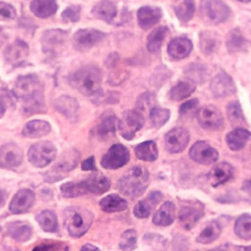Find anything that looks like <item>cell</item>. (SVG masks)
<instances>
[{"instance_id":"14","label":"cell","mask_w":251,"mask_h":251,"mask_svg":"<svg viewBox=\"0 0 251 251\" xmlns=\"http://www.w3.org/2000/svg\"><path fill=\"white\" fill-rule=\"evenodd\" d=\"M210 89L216 97H225L236 91L232 78L225 72H221L212 79Z\"/></svg>"},{"instance_id":"39","label":"cell","mask_w":251,"mask_h":251,"mask_svg":"<svg viewBox=\"0 0 251 251\" xmlns=\"http://www.w3.org/2000/svg\"><path fill=\"white\" fill-rule=\"evenodd\" d=\"M170 111L165 108L152 107L149 112V118L154 127L159 128L163 126L170 119Z\"/></svg>"},{"instance_id":"13","label":"cell","mask_w":251,"mask_h":251,"mask_svg":"<svg viewBox=\"0 0 251 251\" xmlns=\"http://www.w3.org/2000/svg\"><path fill=\"white\" fill-rule=\"evenodd\" d=\"M23 151L15 143H7L0 147V167L12 169L19 166L23 161Z\"/></svg>"},{"instance_id":"30","label":"cell","mask_w":251,"mask_h":251,"mask_svg":"<svg viewBox=\"0 0 251 251\" xmlns=\"http://www.w3.org/2000/svg\"><path fill=\"white\" fill-rule=\"evenodd\" d=\"M100 207L104 212H121L127 208V202L117 194H110L100 200Z\"/></svg>"},{"instance_id":"32","label":"cell","mask_w":251,"mask_h":251,"mask_svg":"<svg viewBox=\"0 0 251 251\" xmlns=\"http://www.w3.org/2000/svg\"><path fill=\"white\" fill-rule=\"evenodd\" d=\"M8 234L17 241H26L31 236V227L22 222H15L8 225Z\"/></svg>"},{"instance_id":"49","label":"cell","mask_w":251,"mask_h":251,"mask_svg":"<svg viewBox=\"0 0 251 251\" xmlns=\"http://www.w3.org/2000/svg\"><path fill=\"white\" fill-rule=\"evenodd\" d=\"M16 17V10L8 3L0 2V20L7 21L12 20Z\"/></svg>"},{"instance_id":"18","label":"cell","mask_w":251,"mask_h":251,"mask_svg":"<svg viewBox=\"0 0 251 251\" xmlns=\"http://www.w3.org/2000/svg\"><path fill=\"white\" fill-rule=\"evenodd\" d=\"M163 195L159 191L151 192L145 199L139 201L133 209V215L138 219L147 218L150 216L154 208L162 200Z\"/></svg>"},{"instance_id":"48","label":"cell","mask_w":251,"mask_h":251,"mask_svg":"<svg viewBox=\"0 0 251 251\" xmlns=\"http://www.w3.org/2000/svg\"><path fill=\"white\" fill-rule=\"evenodd\" d=\"M155 102V97L152 93H143L141 96H139L137 103H136V107L139 112H143L145 109H147L149 106L153 105Z\"/></svg>"},{"instance_id":"43","label":"cell","mask_w":251,"mask_h":251,"mask_svg":"<svg viewBox=\"0 0 251 251\" xmlns=\"http://www.w3.org/2000/svg\"><path fill=\"white\" fill-rule=\"evenodd\" d=\"M119 120L116 116H108L102 120L97 126V133L100 136H106L110 133H114L118 127Z\"/></svg>"},{"instance_id":"50","label":"cell","mask_w":251,"mask_h":251,"mask_svg":"<svg viewBox=\"0 0 251 251\" xmlns=\"http://www.w3.org/2000/svg\"><path fill=\"white\" fill-rule=\"evenodd\" d=\"M198 105V100L197 99H192L190 101H187L185 103H183L180 108H179V113L181 115H184V114H187L188 112L194 110Z\"/></svg>"},{"instance_id":"40","label":"cell","mask_w":251,"mask_h":251,"mask_svg":"<svg viewBox=\"0 0 251 251\" xmlns=\"http://www.w3.org/2000/svg\"><path fill=\"white\" fill-rule=\"evenodd\" d=\"M226 113H227V117L230 121V123L234 126H239L242 125H245V119H244V115L242 113L240 104L237 101L231 102L227 105L226 108Z\"/></svg>"},{"instance_id":"15","label":"cell","mask_w":251,"mask_h":251,"mask_svg":"<svg viewBox=\"0 0 251 251\" xmlns=\"http://www.w3.org/2000/svg\"><path fill=\"white\" fill-rule=\"evenodd\" d=\"M233 173L234 169L230 164L222 162L213 167L208 175V178L211 185L213 187H217L229 180L233 176Z\"/></svg>"},{"instance_id":"10","label":"cell","mask_w":251,"mask_h":251,"mask_svg":"<svg viewBox=\"0 0 251 251\" xmlns=\"http://www.w3.org/2000/svg\"><path fill=\"white\" fill-rule=\"evenodd\" d=\"M189 141V132L184 127H174L165 134V148L168 152L176 154L182 152Z\"/></svg>"},{"instance_id":"4","label":"cell","mask_w":251,"mask_h":251,"mask_svg":"<svg viewBox=\"0 0 251 251\" xmlns=\"http://www.w3.org/2000/svg\"><path fill=\"white\" fill-rule=\"evenodd\" d=\"M65 226L74 237H80L90 227L93 215L82 207H70L65 210Z\"/></svg>"},{"instance_id":"8","label":"cell","mask_w":251,"mask_h":251,"mask_svg":"<svg viewBox=\"0 0 251 251\" xmlns=\"http://www.w3.org/2000/svg\"><path fill=\"white\" fill-rule=\"evenodd\" d=\"M129 151L123 144L117 143L110 147L101 159V166L104 169L116 170L125 166L129 161Z\"/></svg>"},{"instance_id":"12","label":"cell","mask_w":251,"mask_h":251,"mask_svg":"<svg viewBox=\"0 0 251 251\" xmlns=\"http://www.w3.org/2000/svg\"><path fill=\"white\" fill-rule=\"evenodd\" d=\"M106 34L93 28L77 30L73 37L74 47L78 51H85L100 42Z\"/></svg>"},{"instance_id":"23","label":"cell","mask_w":251,"mask_h":251,"mask_svg":"<svg viewBox=\"0 0 251 251\" xmlns=\"http://www.w3.org/2000/svg\"><path fill=\"white\" fill-rule=\"evenodd\" d=\"M251 137V132L243 127H236L235 129L229 131L226 136V141L227 146L233 150L237 151L242 149L249 138Z\"/></svg>"},{"instance_id":"34","label":"cell","mask_w":251,"mask_h":251,"mask_svg":"<svg viewBox=\"0 0 251 251\" xmlns=\"http://www.w3.org/2000/svg\"><path fill=\"white\" fill-rule=\"evenodd\" d=\"M169 33L166 26H160L154 29L147 37V49L150 53H157L160 51L161 46Z\"/></svg>"},{"instance_id":"2","label":"cell","mask_w":251,"mask_h":251,"mask_svg":"<svg viewBox=\"0 0 251 251\" xmlns=\"http://www.w3.org/2000/svg\"><path fill=\"white\" fill-rule=\"evenodd\" d=\"M149 184L148 170L141 166L131 168L118 182L119 190L130 198H135L144 193Z\"/></svg>"},{"instance_id":"7","label":"cell","mask_w":251,"mask_h":251,"mask_svg":"<svg viewBox=\"0 0 251 251\" xmlns=\"http://www.w3.org/2000/svg\"><path fill=\"white\" fill-rule=\"evenodd\" d=\"M144 125V116L138 110H128L119 121V130L121 135L126 139H132L135 133L141 129Z\"/></svg>"},{"instance_id":"57","label":"cell","mask_w":251,"mask_h":251,"mask_svg":"<svg viewBox=\"0 0 251 251\" xmlns=\"http://www.w3.org/2000/svg\"><path fill=\"white\" fill-rule=\"evenodd\" d=\"M1 30H2V28H1V27H0V33H1Z\"/></svg>"},{"instance_id":"11","label":"cell","mask_w":251,"mask_h":251,"mask_svg":"<svg viewBox=\"0 0 251 251\" xmlns=\"http://www.w3.org/2000/svg\"><path fill=\"white\" fill-rule=\"evenodd\" d=\"M189 156L196 163L202 165H210L218 160L219 153L208 142L199 140L191 146L189 150Z\"/></svg>"},{"instance_id":"9","label":"cell","mask_w":251,"mask_h":251,"mask_svg":"<svg viewBox=\"0 0 251 251\" xmlns=\"http://www.w3.org/2000/svg\"><path fill=\"white\" fill-rule=\"evenodd\" d=\"M197 120L200 126L209 130H219L224 126V117L221 111L213 105H205L197 112Z\"/></svg>"},{"instance_id":"55","label":"cell","mask_w":251,"mask_h":251,"mask_svg":"<svg viewBox=\"0 0 251 251\" xmlns=\"http://www.w3.org/2000/svg\"><path fill=\"white\" fill-rule=\"evenodd\" d=\"M81 249H82V250H98L97 247H95V246H93V245H90V244H86V245L82 246Z\"/></svg>"},{"instance_id":"46","label":"cell","mask_w":251,"mask_h":251,"mask_svg":"<svg viewBox=\"0 0 251 251\" xmlns=\"http://www.w3.org/2000/svg\"><path fill=\"white\" fill-rule=\"evenodd\" d=\"M137 242V233L134 229L126 230L120 239V248L123 250H132Z\"/></svg>"},{"instance_id":"6","label":"cell","mask_w":251,"mask_h":251,"mask_svg":"<svg viewBox=\"0 0 251 251\" xmlns=\"http://www.w3.org/2000/svg\"><path fill=\"white\" fill-rule=\"evenodd\" d=\"M56 147L50 141H40L33 144L27 153L29 162L35 167H45L56 157Z\"/></svg>"},{"instance_id":"47","label":"cell","mask_w":251,"mask_h":251,"mask_svg":"<svg viewBox=\"0 0 251 251\" xmlns=\"http://www.w3.org/2000/svg\"><path fill=\"white\" fill-rule=\"evenodd\" d=\"M80 16V6L73 5L68 7L63 13L62 18L65 22H77Z\"/></svg>"},{"instance_id":"38","label":"cell","mask_w":251,"mask_h":251,"mask_svg":"<svg viewBox=\"0 0 251 251\" xmlns=\"http://www.w3.org/2000/svg\"><path fill=\"white\" fill-rule=\"evenodd\" d=\"M195 8L192 0H183L175 8V13L181 23H187L193 17Z\"/></svg>"},{"instance_id":"52","label":"cell","mask_w":251,"mask_h":251,"mask_svg":"<svg viewBox=\"0 0 251 251\" xmlns=\"http://www.w3.org/2000/svg\"><path fill=\"white\" fill-rule=\"evenodd\" d=\"M7 102H12L11 99H10V96L9 95L1 94L0 95V118L4 115V113L6 111Z\"/></svg>"},{"instance_id":"20","label":"cell","mask_w":251,"mask_h":251,"mask_svg":"<svg viewBox=\"0 0 251 251\" xmlns=\"http://www.w3.org/2000/svg\"><path fill=\"white\" fill-rule=\"evenodd\" d=\"M28 47L26 43L22 40H16L10 46H8L4 52V56L7 62L17 66L22 64L27 57Z\"/></svg>"},{"instance_id":"56","label":"cell","mask_w":251,"mask_h":251,"mask_svg":"<svg viewBox=\"0 0 251 251\" xmlns=\"http://www.w3.org/2000/svg\"><path fill=\"white\" fill-rule=\"evenodd\" d=\"M236 1H239V2H243V3H247V2H250L251 0H236Z\"/></svg>"},{"instance_id":"28","label":"cell","mask_w":251,"mask_h":251,"mask_svg":"<svg viewBox=\"0 0 251 251\" xmlns=\"http://www.w3.org/2000/svg\"><path fill=\"white\" fill-rule=\"evenodd\" d=\"M92 14L97 19L103 20L107 23H112L117 15V8L112 1L103 0L93 7Z\"/></svg>"},{"instance_id":"5","label":"cell","mask_w":251,"mask_h":251,"mask_svg":"<svg viewBox=\"0 0 251 251\" xmlns=\"http://www.w3.org/2000/svg\"><path fill=\"white\" fill-rule=\"evenodd\" d=\"M200 13L207 23L220 24L228 18L229 10L222 0H201Z\"/></svg>"},{"instance_id":"31","label":"cell","mask_w":251,"mask_h":251,"mask_svg":"<svg viewBox=\"0 0 251 251\" xmlns=\"http://www.w3.org/2000/svg\"><path fill=\"white\" fill-rule=\"evenodd\" d=\"M222 232V226L217 221H212L206 225V226L202 229L199 235L196 237V241L201 244H208L220 236Z\"/></svg>"},{"instance_id":"42","label":"cell","mask_w":251,"mask_h":251,"mask_svg":"<svg viewBox=\"0 0 251 251\" xmlns=\"http://www.w3.org/2000/svg\"><path fill=\"white\" fill-rule=\"evenodd\" d=\"M245 43L246 41L239 30H230L226 38V47L230 53H234L241 50L245 46Z\"/></svg>"},{"instance_id":"24","label":"cell","mask_w":251,"mask_h":251,"mask_svg":"<svg viewBox=\"0 0 251 251\" xmlns=\"http://www.w3.org/2000/svg\"><path fill=\"white\" fill-rule=\"evenodd\" d=\"M84 182L87 188V192L94 194H102L108 191L111 186L109 178L99 173L92 174L86 179H84Z\"/></svg>"},{"instance_id":"3","label":"cell","mask_w":251,"mask_h":251,"mask_svg":"<svg viewBox=\"0 0 251 251\" xmlns=\"http://www.w3.org/2000/svg\"><path fill=\"white\" fill-rule=\"evenodd\" d=\"M101 81V71L95 66H85L70 76L71 85L86 96L96 94L100 90Z\"/></svg>"},{"instance_id":"44","label":"cell","mask_w":251,"mask_h":251,"mask_svg":"<svg viewBox=\"0 0 251 251\" xmlns=\"http://www.w3.org/2000/svg\"><path fill=\"white\" fill-rule=\"evenodd\" d=\"M219 44V40L213 33L203 32L200 35V48L203 53L211 54L213 53Z\"/></svg>"},{"instance_id":"35","label":"cell","mask_w":251,"mask_h":251,"mask_svg":"<svg viewBox=\"0 0 251 251\" xmlns=\"http://www.w3.org/2000/svg\"><path fill=\"white\" fill-rule=\"evenodd\" d=\"M195 90V84L192 81H179L170 91V97L174 101H180L188 97Z\"/></svg>"},{"instance_id":"26","label":"cell","mask_w":251,"mask_h":251,"mask_svg":"<svg viewBox=\"0 0 251 251\" xmlns=\"http://www.w3.org/2000/svg\"><path fill=\"white\" fill-rule=\"evenodd\" d=\"M51 126L49 123L41 120H33L26 123L23 128V135L29 138H37L49 133Z\"/></svg>"},{"instance_id":"17","label":"cell","mask_w":251,"mask_h":251,"mask_svg":"<svg viewBox=\"0 0 251 251\" xmlns=\"http://www.w3.org/2000/svg\"><path fill=\"white\" fill-rule=\"evenodd\" d=\"M67 39V32L60 29L46 30L42 35V46L45 52L55 53Z\"/></svg>"},{"instance_id":"58","label":"cell","mask_w":251,"mask_h":251,"mask_svg":"<svg viewBox=\"0 0 251 251\" xmlns=\"http://www.w3.org/2000/svg\"><path fill=\"white\" fill-rule=\"evenodd\" d=\"M0 231H1V228H0Z\"/></svg>"},{"instance_id":"45","label":"cell","mask_w":251,"mask_h":251,"mask_svg":"<svg viewBox=\"0 0 251 251\" xmlns=\"http://www.w3.org/2000/svg\"><path fill=\"white\" fill-rule=\"evenodd\" d=\"M185 75L190 81L194 83H202L206 77V70L201 65L193 64L187 67L185 70Z\"/></svg>"},{"instance_id":"25","label":"cell","mask_w":251,"mask_h":251,"mask_svg":"<svg viewBox=\"0 0 251 251\" xmlns=\"http://www.w3.org/2000/svg\"><path fill=\"white\" fill-rule=\"evenodd\" d=\"M176 207L171 201L165 202L153 216V224L159 226H167L175 220Z\"/></svg>"},{"instance_id":"37","label":"cell","mask_w":251,"mask_h":251,"mask_svg":"<svg viewBox=\"0 0 251 251\" xmlns=\"http://www.w3.org/2000/svg\"><path fill=\"white\" fill-rule=\"evenodd\" d=\"M61 193L64 197H77L87 192L84 180L79 182H66L61 186Z\"/></svg>"},{"instance_id":"33","label":"cell","mask_w":251,"mask_h":251,"mask_svg":"<svg viewBox=\"0 0 251 251\" xmlns=\"http://www.w3.org/2000/svg\"><path fill=\"white\" fill-rule=\"evenodd\" d=\"M55 108L67 118L72 119L76 117L78 104L76 103L75 99L70 96H62L56 100Z\"/></svg>"},{"instance_id":"51","label":"cell","mask_w":251,"mask_h":251,"mask_svg":"<svg viewBox=\"0 0 251 251\" xmlns=\"http://www.w3.org/2000/svg\"><path fill=\"white\" fill-rule=\"evenodd\" d=\"M81 169L83 171H96V167H95V161H94V157L91 156L88 159L84 160L81 164Z\"/></svg>"},{"instance_id":"22","label":"cell","mask_w":251,"mask_h":251,"mask_svg":"<svg viewBox=\"0 0 251 251\" xmlns=\"http://www.w3.org/2000/svg\"><path fill=\"white\" fill-rule=\"evenodd\" d=\"M192 50V42L186 37H176L170 41L168 53L174 59H183L187 57Z\"/></svg>"},{"instance_id":"53","label":"cell","mask_w":251,"mask_h":251,"mask_svg":"<svg viewBox=\"0 0 251 251\" xmlns=\"http://www.w3.org/2000/svg\"><path fill=\"white\" fill-rule=\"evenodd\" d=\"M242 190L246 193V195L249 198V201L251 202V178L246 179L242 185Z\"/></svg>"},{"instance_id":"41","label":"cell","mask_w":251,"mask_h":251,"mask_svg":"<svg viewBox=\"0 0 251 251\" xmlns=\"http://www.w3.org/2000/svg\"><path fill=\"white\" fill-rule=\"evenodd\" d=\"M36 220L43 230L53 232L57 229V218L51 211H43L37 217Z\"/></svg>"},{"instance_id":"27","label":"cell","mask_w":251,"mask_h":251,"mask_svg":"<svg viewBox=\"0 0 251 251\" xmlns=\"http://www.w3.org/2000/svg\"><path fill=\"white\" fill-rule=\"evenodd\" d=\"M58 5L56 0H32L30 3L31 12L38 18L45 19L54 15Z\"/></svg>"},{"instance_id":"21","label":"cell","mask_w":251,"mask_h":251,"mask_svg":"<svg viewBox=\"0 0 251 251\" xmlns=\"http://www.w3.org/2000/svg\"><path fill=\"white\" fill-rule=\"evenodd\" d=\"M162 17V12L157 7L144 6L137 11V22L141 28L148 29L156 25Z\"/></svg>"},{"instance_id":"54","label":"cell","mask_w":251,"mask_h":251,"mask_svg":"<svg viewBox=\"0 0 251 251\" xmlns=\"http://www.w3.org/2000/svg\"><path fill=\"white\" fill-rule=\"evenodd\" d=\"M5 201H6V192L0 189V208L4 205Z\"/></svg>"},{"instance_id":"16","label":"cell","mask_w":251,"mask_h":251,"mask_svg":"<svg viewBox=\"0 0 251 251\" xmlns=\"http://www.w3.org/2000/svg\"><path fill=\"white\" fill-rule=\"evenodd\" d=\"M202 205L182 206L178 212V221L180 226L185 229H190L203 216Z\"/></svg>"},{"instance_id":"29","label":"cell","mask_w":251,"mask_h":251,"mask_svg":"<svg viewBox=\"0 0 251 251\" xmlns=\"http://www.w3.org/2000/svg\"><path fill=\"white\" fill-rule=\"evenodd\" d=\"M134 153L137 159L146 162H153L158 158V148L153 140H147L139 143L135 149Z\"/></svg>"},{"instance_id":"1","label":"cell","mask_w":251,"mask_h":251,"mask_svg":"<svg viewBox=\"0 0 251 251\" xmlns=\"http://www.w3.org/2000/svg\"><path fill=\"white\" fill-rule=\"evenodd\" d=\"M14 94L19 98L26 100L25 111L29 113H37L43 106L42 86L39 79L33 75L20 76L14 86Z\"/></svg>"},{"instance_id":"36","label":"cell","mask_w":251,"mask_h":251,"mask_svg":"<svg viewBox=\"0 0 251 251\" xmlns=\"http://www.w3.org/2000/svg\"><path fill=\"white\" fill-rule=\"evenodd\" d=\"M234 232L244 240L251 239V216L248 214L241 215L235 222Z\"/></svg>"},{"instance_id":"19","label":"cell","mask_w":251,"mask_h":251,"mask_svg":"<svg viewBox=\"0 0 251 251\" xmlns=\"http://www.w3.org/2000/svg\"><path fill=\"white\" fill-rule=\"evenodd\" d=\"M34 202V193L30 189L20 190L10 203V211L14 214L26 212Z\"/></svg>"}]
</instances>
